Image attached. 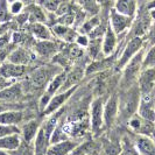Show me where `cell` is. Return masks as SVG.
I'll return each mask as SVG.
<instances>
[{
	"instance_id": "43",
	"label": "cell",
	"mask_w": 155,
	"mask_h": 155,
	"mask_svg": "<svg viewBox=\"0 0 155 155\" xmlns=\"http://www.w3.org/2000/svg\"><path fill=\"white\" fill-rule=\"evenodd\" d=\"M146 42L149 43V46H154L155 45V21L152 22L150 29H149L147 36H146Z\"/></svg>"
},
{
	"instance_id": "16",
	"label": "cell",
	"mask_w": 155,
	"mask_h": 155,
	"mask_svg": "<svg viewBox=\"0 0 155 155\" xmlns=\"http://www.w3.org/2000/svg\"><path fill=\"white\" fill-rule=\"evenodd\" d=\"M26 96L22 82H14L0 92V101L5 103H21Z\"/></svg>"
},
{
	"instance_id": "13",
	"label": "cell",
	"mask_w": 155,
	"mask_h": 155,
	"mask_svg": "<svg viewBox=\"0 0 155 155\" xmlns=\"http://www.w3.org/2000/svg\"><path fill=\"white\" fill-rule=\"evenodd\" d=\"M119 114V97L111 94L104 104V128H111Z\"/></svg>"
},
{
	"instance_id": "46",
	"label": "cell",
	"mask_w": 155,
	"mask_h": 155,
	"mask_svg": "<svg viewBox=\"0 0 155 155\" xmlns=\"http://www.w3.org/2000/svg\"><path fill=\"white\" fill-rule=\"evenodd\" d=\"M147 1L148 0H138V5H139L140 7H141V6H145Z\"/></svg>"
},
{
	"instance_id": "5",
	"label": "cell",
	"mask_w": 155,
	"mask_h": 155,
	"mask_svg": "<svg viewBox=\"0 0 155 155\" xmlns=\"http://www.w3.org/2000/svg\"><path fill=\"white\" fill-rule=\"evenodd\" d=\"M152 22L153 20L149 15V12L145 8V6H141L138 14L133 20L130 31L126 34V39H132V38H145L146 39L148 31L150 29Z\"/></svg>"
},
{
	"instance_id": "7",
	"label": "cell",
	"mask_w": 155,
	"mask_h": 155,
	"mask_svg": "<svg viewBox=\"0 0 155 155\" xmlns=\"http://www.w3.org/2000/svg\"><path fill=\"white\" fill-rule=\"evenodd\" d=\"M104 104L103 97L94 98L90 104V128L94 135L99 134L104 128Z\"/></svg>"
},
{
	"instance_id": "37",
	"label": "cell",
	"mask_w": 155,
	"mask_h": 155,
	"mask_svg": "<svg viewBox=\"0 0 155 155\" xmlns=\"http://www.w3.org/2000/svg\"><path fill=\"white\" fill-rule=\"evenodd\" d=\"M9 154L11 155H35L34 153V147H33V143L29 142H26V141H21V143L19 145V147L13 149V150H9Z\"/></svg>"
},
{
	"instance_id": "28",
	"label": "cell",
	"mask_w": 155,
	"mask_h": 155,
	"mask_svg": "<svg viewBox=\"0 0 155 155\" xmlns=\"http://www.w3.org/2000/svg\"><path fill=\"white\" fill-rule=\"evenodd\" d=\"M101 40L103 39H90L89 46L86 47V55L89 56L90 61H96L103 58V48H101Z\"/></svg>"
},
{
	"instance_id": "22",
	"label": "cell",
	"mask_w": 155,
	"mask_h": 155,
	"mask_svg": "<svg viewBox=\"0 0 155 155\" xmlns=\"http://www.w3.org/2000/svg\"><path fill=\"white\" fill-rule=\"evenodd\" d=\"M78 145L79 142L74 139H67L57 143H53L48 148L47 155H70Z\"/></svg>"
},
{
	"instance_id": "10",
	"label": "cell",
	"mask_w": 155,
	"mask_h": 155,
	"mask_svg": "<svg viewBox=\"0 0 155 155\" xmlns=\"http://www.w3.org/2000/svg\"><path fill=\"white\" fill-rule=\"evenodd\" d=\"M79 85L72 86L65 91H61V92L56 93L54 97L50 99L49 104L47 105V107L45 109V111L42 112V116L43 117H49L50 114H53L55 112H57L58 110H61L63 107V105L69 101L71 98V96L76 92V90L78 89Z\"/></svg>"
},
{
	"instance_id": "48",
	"label": "cell",
	"mask_w": 155,
	"mask_h": 155,
	"mask_svg": "<svg viewBox=\"0 0 155 155\" xmlns=\"http://www.w3.org/2000/svg\"><path fill=\"white\" fill-rule=\"evenodd\" d=\"M8 2H13V1H16V0H7Z\"/></svg>"
},
{
	"instance_id": "36",
	"label": "cell",
	"mask_w": 155,
	"mask_h": 155,
	"mask_svg": "<svg viewBox=\"0 0 155 155\" xmlns=\"http://www.w3.org/2000/svg\"><path fill=\"white\" fill-rule=\"evenodd\" d=\"M63 1L64 0H35V4H38L49 13H55Z\"/></svg>"
},
{
	"instance_id": "27",
	"label": "cell",
	"mask_w": 155,
	"mask_h": 155,
	"mask_svg": "<svg viewBox=\"0 0 155 155\" xmlns=\"http://www.w3.org/2000/svg\"><path fill=\"white\" fill-rule=\"evenodd\" d=\"M27 15H28V23H34V22H47V15L46 11L43 8L39 6L38 4H31L28 5L27 7L23 9Z\"/></svg>"
},
{
	"instance_id": "23",
	"label": "cell",
	"mask_w": 155,
	"mask_h": 155,
	"mask_svg": "<svg viewBox=\"0 0 155 155\" xmlns=\"http://www.w3.org/2000/svg\"><path fill=\"white\" fill-rule=\"evenodd\" d=\"M28 33H31L34 39L38 41H45V40H55V36L51 29L47 26L46 23L34 22L28 23Z\"/></svg>"
},
{
	"instance_id": "38",
	"label": "cell",
	"mask_w": 155,
	"mask_h": 155,
	"mask_svg": "<svg viewBox=\"0 0 155 155\" xmlns=\"http://www.w3.org/2000/svg\"><path fill=\"white\" fill-rule=\"evenodd\" d=\"M12 16L9 12V2L7 0H0V23H8Z\"/></svg>"
},
{
	"instance_id": "44",
	"label": "cell",
	"mask_w": 155,
	"mask_h": 155,
	"mask_svg": "<svg viewBox=\"0 0 155 155\" xmlns=\"http://www.w3.org/2000/svg\"><path fill=\"white\" fill-rule=\"evenodd\" d=\"M15 81H11V79H7V78H5L4 76H1L0 75V92L2 91V90H5L7 86H9L11 84H13Z\"/></svg>"
},
{
	"instance_id": "2",
	"label": "cell",
	"mask_w": 155,
	"mask_h": 155,
	"mask_svg": "<svg viewBox=\"0 0 155 155\" xmlns=\"http://www.w3.org/2000/svg\"><path fill=\"white\" fill-rule=\"evenodd\" d=\"M141 92L138 84L131 86L127 90H123V94L119 97V119L127 120L138 112Z\"/></svg>"
},
{
	"instance_id": "41",
	"label": "cell",
	"mask_w": 155,
	"mask_h": 155,
	"mask_svg": "<svg viewBox=\"0 0 155 155\" xmlns=\"http://www.w3.org/2000/svg\"><path fill=\"white\" fill-rule=\"evenodd\" d=\"M25 9V5L21 0H16L13 2H9V12L12 15H19Z\"/></svg>"
},
{
	"instance_id": "42",
	"label": "cell",
	"mask_w": 155,
	"mask_h": 155,
	"mask_svg": "<svg viewBox=\"0 0 155 155\" xmlns=\"http://www.w3.org/2000/svg\"><path fill=\"white\" fill-rule=\"evenodd\" d=\"M89 42H90V38L86 35V34H79L78 33L77 38L75 40V43L83 49H86V47L89 46Z\"/></svg>"
},
{
	"instance_id": "26",
	"label": "cell",
	"mask_w": 155,
	"mask_h": 155,
	"mask_svg": "<svg viewBox=\"0 0 155 155\" xmlns=\"http://www.w3.org/2000/svg\"><path fill=\"white\" fill-rule=\"evenodd\" d=\"M138 0H114L113 8L124 15L135 18L138 13Z\"/></svg>"
},
{
	"instance_id": "49",
	"label": "cell",
	"mask_w": 155,
	"mask_h": 155,
	"mask_svg": "<svg viewBox=\"0 0 155 155\" xmlns=\"http://www.w3.org/2000/svg\"><path fill=\"white\" fill-rule=\"evenodd\" d=\"M120 155H121V154H120Z\"/></svg>"
},
{
	"instance_id": "32",
	"label": "cell",
	"mask_w": 155,
	"mask_h": 155,
	"mask_svg": "<svg viewBox=\"0 0 155 155\" xmlns=\"http://www.w3.org/2000/svg\"><path fill=\"white\" fill-rule=\"evenodd\" d=\"M121 155H140L134 141L130 137H124L121 139Z\"/></svg>"
},
{
	"instance_id": "45",
	"label": "cell",
	"mask_w": 155,
	"mask_h": 155,
	"mask_svg": "<svg viewBox=\"0 0 155 155\" xmlns=\"http://www.w3.org/2000/svg\"><path fill=\"white\" fill-rule=\"evenodd\" d=\"M149 12V15L152 18V20L155 21V9H150V11H148Z\"/></svg>"
},
{
	"instance_id": "1",
	"label": "cell",
	"mask_w": 155,
	"mask_h": 155,
	"mask_svg": "<svg viewBox=\"0 0 155 155\" xmlns=\"http://www.w3.org/2000/svg\"><path fill=\"white\" fill-rule=\"evenodd\" d=\"M64 70L57 64H43L31 71L27 75V89L31 91L42 90L45 91L49 82L60 71Z\"/></svg>"
},
{
	"instance_id": "25",
	"label": "cell",
	"mask_w": 155,
	"mask_h": 155,
	"mask_svg": "<svg viewBox=\"0 0 155 155\" xmlns=\"http://www.w3.org/2000/svg\"><path fill=\"white\" fill-rule=\"evenodd\" d=\"M133 141L140 155H155L154 139L145 135H137Z\"/></svg>"
},
{
	"instance_id": "31",
	"label": "cell",
	"mask_w": 155,
	"mask_h": 155,
	"mask_svg": "<svg viewBox=\"0 0 155 155\" xmlns=\"http://www.w3.org/2000/svg\"><path fill=\"white\" fill-rule=\"evenodd\" d=\"M96 149H97L96 143L91 140H89V141H84L79 143L70 155H92L96 153Z\"/></svg>"
},
{
	"instance_id": "21",
	"label": "cell",
	"mask_w": 155,
	"mask_h": 155,
	"mask_svg": "<svg viewBox=\"0 0 155 155\" xmlns=\"http://www.w3.org/2000/svg\"><path fill=\"white\" fill-rule=\"evenodd\" d=\"M51 31L54 34L55 39H58L64 43H75V40L77 38L78 31L70 26L63 25H53Z\"/></svg>"
},
{
	"instance_id": "40",
	"label": "cell",
	"mask_w": 155,
	"mask_h": 155,
	"mask_svg": "<svg viewBox=\"0 0 155 155\" xmlns=\"http://www.w3.org/2000/svg\"><path fill=\"white\" fill-rule=\"evenodd\" d=\"M148 67H155V45L150 46V48L145 53L143 62H142V69Z\"/></svg>"
},
{
	"instance_id": "30",
	"label": "cell",
	"mask_w": 155,
	"mask_h": 155,
	"mask_svg": "<svg viewBox=\"0 0 155 155\" xmlns=\"http://www.w3.org/2000/svg\"><path fill=\"white\" fill-rule=\"evenodd\" d=\"M21 135L20 134H13V135H8L0 138V149L2 150H13L15 148L19 147V145L21 143Z\"/></svg>"
},
{
	"instance_id": "6",
	"label": "cell",
	"mask_w": 155,
	"mask_h": 155,
	"mask_svg": "<svg viewBox=\"0 0 155 155\" xmlns=\"http://www.w3.org/2000/svg\"><path fill=\"white\" fill-rule=\"evenodd\" d=\"M67 77V70H62L60 71L57 75H55V77L49 82V84L47 85V87L45 89V91L42 93L41 98L39 99V111L42 113L45 109L47 107V105L49 104L50 99L54 97L56 93H58L61 91L63 86V83L65 81Z\"/></svg>"
},
{
	"instance_id": "20",
	"label": "cell",
	"mask_w": 155,
	"mask_h": 155,
	"mask_svg": "<svg viewBox=\"0 0 155 155\" xmlns=\"http://www.w3.org/2000/svg\"><path fill=\"white\" fill-rule=\"evenodd\" d=\"M84 76H85V67H83L81 64L72 67L70 71H67V77H65V81L63 83L61 91H65L72 86L79 85L81 81L83 79Z\"/></svg>"
},
{
	"instance_id": "19",
	"label": "cell",
	"mask_w": 155,
	"mask_h": 155,
	"mask_svg": "<svg viewBox=\"0 0 155 155\" xmlns=\"http://www.w3.org/2000/svg\"><path fill=\"white\" fill-rule=\"evenodd\" d=\"M119 36L117 35L114 31L111 28V26H107V29L105 31L103 40H101V48H103V55L104 56H111L113 54H117Z\"/></svg>"
},
{
	"instance_id": "12",
	"label": "cell",
	"mask_w": 155,
	"mask_h": 155,
	"mask_svg": "<svg viewBox=\"0 0 155 155\" xmlns=\"http://www.w3.org/2000/svg\"><path fill=\"white\" fill-rule=\"evenodd\" d=\"M141 118L148 121L155 123V94L154 91L150 93H141L139 107L137 112Z\"/></svg>"
},
{
	"instance_id": "4",
	"label": "cell",
	"mask_w": 155,
	"mask_h": 155,
	"mask_svg": "<svg viewBox=\"0 0 155 155\" xmlns=\"http://www.w3.org/2000/svg\"><path fill=\"white\" fill-rule=\"evenodd\" d=\"M147 45L145 38H132V39H126L125 46L119 53V56L117 58V62L114 68L117 70L124 69V67L132 60L135 55L139 53L143 47Z\"/></svg>"
},
{
	"instance_id": "17",
	"label": "cell",
	"mask_w": 155,
	"mask_h": 155,
	"mask_svg": "<svg viewBox=\"0 0 155 155\" xmlns=\"http://www.w3.org/2000/svg\"><path fill=\"white\" fill-rule=\"evenodd\" d=\"M138 86L141 93L155 91V67H148L141 70L138 78Z\"/></svg>"
},
{
	"instance_id": "9",
	"label": "cell",
	"mask_w": 155,
	"mask_h": 155,
	"mask_svg": "<svg viewBox=\"0 0 155 155\" xmlns=\"http://www.w3.org/2000/svg\"><path fill=\"white\" fill-rule=\"evenodd\" d=\"M133 20H134V18L124 15V14L117 12L113 7L110 9L109 25L118 36L127 34V31H130V28L132 26Z\"/></svg>"
},
{
	"instance_id": "39",
	"label": "cell",
	"mask_w": 155,
	"mask_h": 155,
	"mask_svg": "<svg viewBox=\"0 0 155 155\" xmlns=\"http://www.w3.org/2000/svg\"><path fill=\"white\" fill-rule=\"evenodd\" d=\"M20 133H21L20 126L0 124V138L8 137V135H13V134H20Z\"/></svg>"
},
{
	"instance_id": "15",
	"label": "cell",
	"mask_w": 155,
	"mask_h": 155,
	"mask_svg": "<svg viewBox=\"0 0 155 155\" xmlns=\"http://www.w3.org/2000/svg\"><path fill=\"white\" fill-rule=\"evenodd\" d=\"M117 54H113L111 56H104L103 58L96 60V61H90L85 65V76H91L98 72L107 71L109 69L113 68L117 62Z\"/></svg>"
},
{
	"instance_id": "35",
	"label": "cell",
	"mask_w": 155,
	"mask_h": 155,
	"mask_svg": "<svg viewBox=\"0 0 155 155\" xmlns=\"http://www.w3.org/2000/svg\"><path fill=\"white\" fill-rule=\"evenodd\" d=\"M75 21H76V13L72 8L68 13H65L61 16H56L53 25H63V26H70L71 27L75 23Z\"/></svg>"
},
{
	"instance_id": "14",
	"label": "cell",
	"mask_w": 155,
	"mask_h": 155,
	"mask_svg": "<svg viewBox=\"0 0 155 155\" xmlns=\"http://www.w3.org/2000/svg\"><path fill=\"white\" fill-rule=\"evenodd\" d=\"M29 65H21L11 62H4L0 64V75L11 81H18V78L27 76L29 74Z\"/></svg>"
},
{
	"instance_id": "24",
	"label": "cell",
	"mask_w": 155,
	"mask_h": 155,
	"mask_svg": "<svg viewBox=\"0 0 155 155\" xmlns=\"http://www.w3.org/2000/svg\"><path fill=\"white\" fill-rule=\"evenodd\" d=\"M25 117L23 110H9L0 113V124L21 126L25 123Z\"/></svg>"
},
{
	"instance_id": "47",
	"label": "cell",
	"mask_w": 155,
	"mask_h": 155,
	"mask_svg": "<svg viewBox=\"0 0 155 155\" xmlns=\"http://www.w3.org/2000/svg\"><path fill=\"white\" fill-rule=\"evenodd\" d=\"M0 155H11V154H9V152H7V150H2V149H0Z\"/></svg>"
},
{
	"instance_id": "3",
	"label": "cell",
	"mask_w": 155,
	"mask_h": 155,
	"mask_svg": "<svg viewBox=\"0 0 155 155\" xmlns=\"http://www.w3.org/2000/svg\"><path fill=\"white\" fill-rule=\"evenodd\" d=\"M146 53V48L143 47L138 54L133 57L130 62L124 67L123 75L120 78V89L127 90L131 86L138 84V78L140 76V72L142 70V62Z\"/></svg>"
},
{
	"instance_id": "18",
	"label": "cell",
	"mask_w": 155,
	"mask_h": 155,
	"mask_svg": "<svg viewBox=\"0 0 155 155\" xmlns=\"http://www.w3.org/2000/svg\"><path fill=\"white\" fill-rule=\"evenodd\" d=\"M41 120L38 119V118H33V119H29L27 121H25L21 126H20V130H21V139L26 142H29V143H33V141L35 140L38 133H39L40 128H41Z\"/></svg>"
},
{
	"instance_id": "34",
	"label": "cell",
	"mask_w": 155,
	"mask_h": 155,
	"mask_svg": "<svg viewBox=\"0 0 155 155\" xmlns=\"http://www.w3.org/2000/svg\"><path fill=\"white\" fill-rule=\"evenodd\" d=\"M101 19H99V16H93L91 19H89V20H86L84 22L82 23V26L78 28V33L79 34H86V35H89L91 31H92L93 28H96L99 23H101Z\"/></svg>"
},
{
	"instance_id": "8",
	"label": "cell",
	"mask_w": 155,
	"mask_h": 155,
	"mask_svg": "<svg viewBox=\"0 0 155 155\" xmlns=\"http://www.w3.org/2000/svg\"><path fill=\"white\" fill-rule=\"evenodd\" d=\"M62 43H58V41H56V39L45 40V41H38L36 40V42L34 43L31 49L34 50V53L40 58H45V60L51 58L53 60L55 56L61 51Z\"/></svg>"
},
{
	"instance_id": "29",
	"label": "cell",
	"mask_w": 155,
	"mask_h": 155,
	"mask_svg": "<svg viewBox=\"0 0 155 155\" xmlns=\"http://www.w3.org/2000/svg\"><path fill=\"white\" fill-rule=\"evenodd\" d=\"M101 147L105 155H120L121 154V140H101Z\"/></svg>"
},
{
	"instance_id": "33",
	"label": "cell",
	"mask_w": 155,
	"mask_h": 155,
	"mask_svg": "<svg viewBox=\"0 0 155 155\" xmlns=\"http://www.w3.org/2000/svg\"><path fill=\"white\" fill-rule=\"evenodd\" d=\"M67 139H70V137L68 135V133L64 131L63 126L61 123H58V125L56 126V128L54 130V132L50 137V140H49V143L53 145V143H57V142H61V141H64Z\"/></svg>"
},
{
	"instance_id": "11",
	"label": "cell",
	"mask_w": 155,
	"mask_h": 155,
	"mask_svg": "<svg viewBox=\"0 0 155 155\" xmlns=\"http://www.w3.org/2000/svg\"><path fill=\"white\" fill-rule=\"evenodd\" d=\"M8 62L21 64V65H29L33 62L36 61L38 56L34 53V50L28 47L18 46L15 49H13L8 56L6 57Z\"/></svg>"
}]
</instances>
